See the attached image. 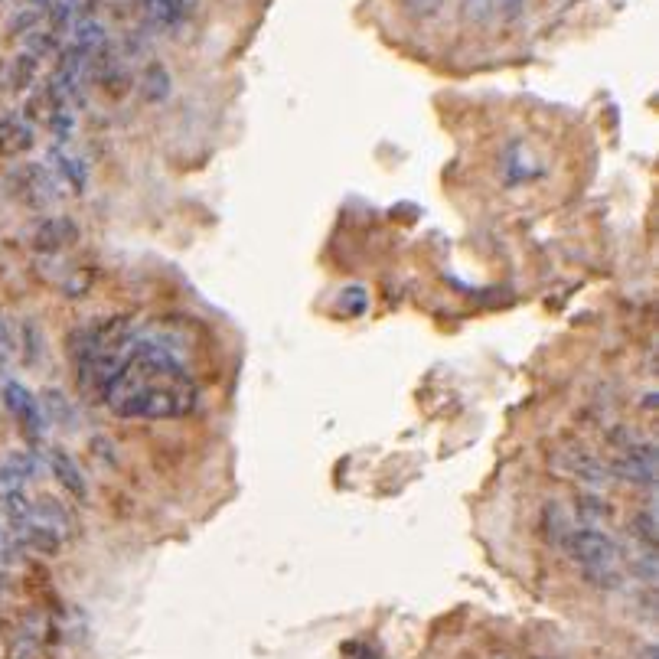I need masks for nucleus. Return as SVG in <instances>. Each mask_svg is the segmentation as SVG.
<instances>
[{
  "instance_id": "nucleus-1",
  "label": "nucleus",
  "mask_w": 659,
  "mask_h": 659,
  "mask_svg": "<svg viewBox=\"0 0 659 659\" xmlns=\"http://www.w3.org/2000/svg\"><path fill=\"white\" fill-rule=\"evenodd\" d=\"M98 399L118 418L170 421L193 412L200 402V385L170 346L138 337Z\"/></svg>"
},
{
  "instance_id": "nucleus-2",
  "label": "nucleus",
  "mask_w": 659,
  "mask_h": 659,
  "mask_svg": "<svg viewBox=\"0 0 659 659\" xmlns=\"http://www.w3.org/2000/svg\"><path fill=\"white\" fill-rule=\"evenodd\" d=\"M134 340H138V323L128 314L98 317L72 330L66 340V350L72 359V369H76L79 389H85L98 399L105 382L115 376V369L121 366V359L128 356Z\"/></svg>"
},
{
  "instance_id": "nucleus-3",
  "label": "nucleus",
  "mask_w": 659,
  "mask_h": 659,
  "mask_svg": "<svg viewBox=\"0 0 659 659\" xmlns=\"http://www.w3.org/2000/svg\"><path fill=\"white\" fill-rule=\"evenodd\" d=\"M565 552L594 588H607V591L620 588V545L607 532L588 526L571 529L565 539Z\"/></svg>"
},
{
  "instance_id": "nucleus-4",
  "label": "nucleus",
  "mask_w": 659,
  "mask_h": 659,
  "mask_svg": "<svg viewBox=\"0 0 659 659\" xmlns=\"http://www.w3.org/2000/svg\"><path fill=\"white\" fill-rule=\"evenodd\" d=\"M0 399H4L7 412L14 415L20 434L30 441V451H36L46 438V415H43L40 399H36L27 385L17 379H7L4 385H0Z\"/></svg>"
},
{
  "instance_id": "nucleus-5",
  "label": "nucleus",
  "mask_w": 659,
  "mask_h": 659,
  "mask_svg": "<svg viewBox=\"0 0 659 659\" xmlns=\"http://www.w3.org/2000/svg\"><path fill=\"white\" fill-rule=\"evenodd\" d=\"M607 467H611V477L627 480L633 487H656V447L650 441L633 438L624 447H617V454L614 460H607Z\"/></svg>"
},
{
  "instance_id": "nucleus-6",
  "label": "nucleus",
  "mask_w": 659,
  "mask_h": 659,
  "mask_svg": "<svg viewBox=\"0 0 659 659\" xmlns=\"http://www.w3.org/2000/svg\"><path fill=\"white\" fill-rule=\"evenodd\" d=\"M552 467L562 477L581 480V483H588V487H604L607 480H614L611 467H607V460L594 454L591 447L575 444V441L558 447V451L552 454Z\"/></svg>"
},
{
  "instance_id": "nucleus-7",
  "label": "nucleus",
  "mask_w": 659,
  "mask_h": 659,
  "mask_svg": "<svg viewBox=\"0 0 659 659\" xmlns=\"http://www.w3.org/2000/svg\"><path fill=\"white\" fill-rule=\"evenodd\" d=\"M10 186H14V193L27 206L43 209L56 200L59 180L53 177V170L46 164H20L17 170H10Z\"/></svg>"
},
{
  "instance_id": "nucleus-8",
  "label": "nucleus",
  "mask_w": 659,
  "mask_h": 659,
  "mask_svg": "<svg viewBox=\"0 0 659 659\" xmlns=\"http://www.w3.org/2000/svg\"><path fill=\"white\" fill-rule=\"evenodd\" d=\"M46 464H49V474L56 477L59 487L66 490L79 506L89 500V480H85L82 467L76 464V457H72L66 447H49Z\"/></svg>"
},
{
  "instance_id": "nucleus-9",
  "label": "nucleus",
  "mask_w": 659,
  "mask_h": 659,
  "mask_svg": "<svg viewBox=\"0 0 659 659\" xmlns=\"http://www.w3.org/2000/svg\"><path fill=\"white\" fill-rule=\"evenodd\" d=\"M76 242H79V226L69 216H46L36 222V229H33L36 252L56 255V252H62V248H69Z\"/></svg>"
},
{
  "instance_id": "nucleus-10",
  "label": "nucleus",
  "mask_w": 659,
  "mask_h": 659,
  "mask_svg": "<svg viewBox=\"0 0 659 659\" xmlns=\"http://www.w3.org/2000/svg\"><path fill=\"white\" fill-rule=\"evenodd\" d=\"M30 519L40 522V526H46V529H53L62 542L72 539V532H76V519H72L66 503L53 493H40L36 500H30Z\"/></svg>"
},
{
  "instance_id": "nucleus-11",
  "label": "nucleus",
  "mask_w": 659,
  "mask_h": 659,
  "mask_svg": "<svg viewBox=\"0 0 659 659\" xmlns=\"http://www.w3.org/2000/svg\"><path fill=\"white\" fill-rule=\"evenodd\" d=\"M49 170L59 183H69L72 193H85L89 190V170H85V160L69 154L66 147L53 144L49 147Z\"/></svg>"
},
{
  "instance_id": "nucleus-12",
  "label": "nucleus",
  "mask_w": 659,
  "mask_h": 659,
  "mask_svg": "<svg viewBox=\"0 0 659 659\" xmlns=\"http://www.w3.org/2000/svg\"><path fill=\"white\" fill-rule=\"evenodd\" d=\"M33 144H36V131H33V124L27 118L23 115L0 118V154L4 157L27 154Z\"/></svg>"
},
{
  "instance_id": "nucleus-13",
  "label": "nucleus",
  "mask_w": 659,
  "mask_h": 659,
  "mask_svg": "<svg viewBox=\"0 0 659 659\" xmlns=\"http://www.w3.org/2000/svg\"><path fill=\"white\" fill-rule=\"evenodd\" d=\"M138 89H141V98L147 105H160V102H167L170 98V92H173V79H170V69L164 66L160 59H154V62H147L144 66V72H141V82H138Z\"/></svg>"
},
{
  "instance_id": "nucleus-14",
  "label": "nucleus",
  "mask_w": 659,
  "mask_h": 659,
  "mask_svg": "<svg viewBox=\"0 0 659 659\" xmlns=\"http://www.w3.org/2000/svg\"><path fill=\"white\" fill-rule=\"evenodd\" d=\"M141 4L154 30H177L186 20V0H141Z\"/></svg>"
},
{
  "instance_id": "nucleus-15",
  "label": "nucleus",
  "mask_w": 659,
  "mask_h": 659,
  "mask_svg": "<svg viewBox=\"0 0 659 659\" xmlns=\"http://www.w3.org/2000/svg\"><path fill=\"white\" fill-rule=\"evenodd\" d=\"M7 89H14V92H23V89H30V85L36 82V76H40V59L36 56H30L27 49H23L20 56H14L7 62Z\"/></svg>"
},
{
  "instance_id": "nucleus-16",
  "label": "nucleus",
  "mask_w": 659,
  "mask_h": 659,
  "mask_svg": "<svg viewBox=\"0 0 659 659\" xmlns=\"http://www.w3.org/2000/svg\"><path fill=\"white\" fill-rule=\"evenodd\" d=\"M575 516L581 519V526L598 529V522H607V519H611V516H614V509L607 506V500H601V496L581 493V496H575Z\"/></svg>"
},
{
  "instance_id": "nucleus-17",
  "label": "nucleus",
  "mask_w": 659,
  "mask_h": 659,
  "mask_svg": "<svg viewBox=\"0 0 659 659\" xmlns=\"http://www.w3.org/2000/svg\"><path fill=\"white\" fill-rule=\"evenodd\" d=\"M627 532L630 539L640 545V549H650L656 552V513L653 509H637L627 522Z\"/></svg>"
},
{
  "instance_id": "nucleus-18",
  "label": "nucleus",
  "mask_w": 659,
  "mask_h": 659,
  "mask_svg": "<svg viewBox=\"0 0 659 659\" xmlns=\"http://www.w3.org/2000/svg\"><path fill=\"white\" fill-rule=\"evenodd\" d=\"M20 343H23V359H27L30 366H36L43 359V333H40V327H36V320H27L23 323V330H20Z\"/></svg>"
},
{
  "instance_id": "nucleus-19",
  "label": "nucleus",
  "mask_w": 659,
  "mask_h": 659,
  "mask_svg": "<svg viewBox=\"0 0 659 659\" xmlns=\"http://www.w3.org/2000/svg\"><path fill=\"white\" fill-rule=\"evenodd\" d=\"M56 49H59V36H56L53 30H49V33H46V30H30V33H27V53L36 56L40 62H43L46 56H53Z\"/></svg>"
},
{
  "instance_id": "nucleus-20",
  "label": "nucleus",
  "mask_w": 659,
  "mask_h": 659,
  "mask_svg": "<svg viewBox=\"0 0 659 659\" xmlns=\"http://www.w3.org/2000/svg\"><path fill=\"white\" fill-rule=\"evenodd\" d=\"M630 571H633V575H637L643 584H653V581H656V552L640 549L637 555L630 558Z\"/></svg>"
},
{
  "instance_id": "nucleus-21",
  "label": "nucleus",
  "mask_w": 659,
  "mask_h": 659,
  "mask_svg": "<svg viewBox=\"0 0 659 659\" xmlns=\"http://www.w3.org/2000/svg\"><path fill=\"white\" fill-rule=\"evenodd\" d=\"M14 350H17L14 330H10L7 317L0 314V376H4V369L10 366V359H14Z\"/></svg>"
},
{
  "instance_id": "nucleus-22",
  "label": "nucleus",
  "mask_w": 659,
  "mask_h": 659,
  "mask_svg": "<svg viewBox=\"0 0 659 659\" xmlns=\"http://www.w3.org/2000/svg\"><path fill=\"white\" fill-rule=\"evenodd\" d=\"M441 4H444V0H402L405 14H412V17H418V20L434 17V14L441 10Z\"/></svg>"
},
{
  "instance_id": "nucleus-23",
  "label": "nucleus",
  "mask_w": 659,
  "mask_h": 659,
  "mask_svg": "<svg viewBox=\"0 0 659 659\" xmlns=\"http://www.w3.org/2000/svg\"><path fill=\"white\" fill-rule=\"evenodd\" d=\"M343 307H346V314H353V317H359L366 310V304H369V294L363 291V288H350L343 294V301H340Z\"/></svg>"
},
{
  "instance_id": "nucleus-24",
  "label": "nucleus",
  "mask_w": 659,
  "mask_h": 659,
  "mask_svg": "<svg viewBox=\"0 0 659 659\" xmlns=\"http://www.w3.org/2000/svg\"><path fill=\"white\" fill-rule=\"evenodd\" d=\"M522 10H526V0H500V14L513 23L522 17Z\"/></svg>"
},
{
  "instance_id": "nucleus-25",
  "label": "nucleus",
  "mask_w": 659,
  "mask_h": 659,
  "mask_svg": "<svg viewBox=\"0 0 659 659\" xmlns=\"http://www.w3.org/2000/svg\"><path fill=\"white\" fill-rule=\"evenodd\" d=\"M350 646H353V653L346 650V656H353V659H376V656H372L369 646H363V643H350Z\"/></svg>"
},
{
  "instance_id": "nucleus-26",
  "label": "nucleus",
  "mask_w": 659,
  "mask_h": 659,
  "mask_svg": "<svg viewBox=\"0 0 659 659\" xmlns=\"http://www.w3.org/2000/svg\"><path fill=\"white\" fill-rule=\"evenodd\" d=\"M49 4H53V0H30V7L40 10V14H43V10H49Z\"/></svg>"
}]
</instances>
